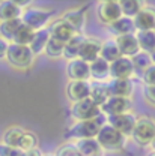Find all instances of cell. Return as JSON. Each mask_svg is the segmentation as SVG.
Here are the masks:
<instances>
[{"instance_id":"cell-4","label":"cell","mask_w":155,"mask_h":156,"mask_svg":"<svg viewBox=\"0 0 155 156\" xmlns=\"http://www.w3.org/2000/svg\"><path fill=\"white\" fill-rule=\"evenodd\" d=\"M6 60L15 69H29L33 65L35 54L26 45L9 44V48H8V53H6Z\"/></svg>"},{"instance_id":"cell-5","label":"cell","mask_w":155,"mask_h":156,"mask_svg":"<svg viewBox=\"0 0 155 156\" xmlns=\"http://www.w3.org/2000/svg\"><path fill=\"white\" fill-rule=\"evenodd\" d=\"M155 134V120L151 117H137L134 131L131 134V138L138 146H149Z\"/></svg>"},{"instance_id":"cell-6","label":"cell","mask_w":155,"mask_h":156,"mask_svg":"<svg viewBox=\"0 0 155 156\" xmlns=\"http://www.w3.org/2000/svg\"><path fill=\"white\" fill-rule=\"evenodd\" d=\"M69 111L71 116L76 122H86V120H95L98 117H101V110L99 107L95 105L89 98L80 102H74L69 105Z\"/></svg>"},{"instance_id":"cell-45","label":"cell","mask_w":155,"mask_h":156,"mask_svg":"<svg viewBox=\"0 0 155 156\" xmlns=\"http://www.w3.org/2000/svg\"><path fill=\"white\" fill-rule=\"evenodd\" d=\"M154 32H155V29H154Z\"/></svg>"},{"instance_id":"cell-12","label":"cell","mask_w":155,"mask_h":156,"mask_svg":"<svg viewBox=\"0 0 155 156\" xmlns=\"http://www.w3.org/2000/svg\"><path fill=\"white\" fill-rule=\"evenodd\" d=\"M65 90L71 104L84 101L90 95V81H68Z\"/></svg>"},{"instance_id":"cell-9","label":"cell","mask_w":155,"mask_h":156,"mask_svg":"<svg viewBox=\"0 0 155 156\" xmlns=\"http://www.w3.org/2000/svg\"><path fill=\"white\" fill-rule=\"evenodd\" d=\"M137 122V116L134 113H125V114H119V116H112L105 119V123H109L110 126H113L117 132H120L124 136H131L134 126Z\"/></svg>"},{"instance_id":"cell-28","label":"cell","mask_w":155,"mask_h":156,"mask_svg":"<svg viewBox=\"0 0 155 156\" xmlns=\"http://www.w3.org/2000/svg\"><path fill=\"white\" fill-rule=\"evenodd\" d=\"M23 21L21 20H12V21H2L0 23V38L8 41L9 44H12V41L15 38L18 29L21 27Z\"/></svg>"},{"instance_id":"cell-1","label":"cell","mask_w":155,"mask_h":156,"mask_svg":"<svg viewBox=\"0 0 155 156\" xmlns=\"http://www.w3.org/2000/svg\"><path fill=\"white\" fill-rule=\"evenodd\" d=\"M105 123V117L101 116L95 120H86V122H76L71 128L66 129L65 135L68 140L77 141L86 138H97L101 126Z\"/></svg>"},{"instance_id":"cell-19","label":"cell","mask_w":155,"mask_h":156,"mask_svg":"<svg viewBox=\"0 0 155 156\" xmlns=\"http://www.w3.org/2000/svg\"><path fill=\"white\" fill-rule=\"evenodd\" d=\"M60 18L63 20L65 23H68V24L76 30V33L83 35V30H84V26H86V14H84L83 9H80V8L69 9V11H66Z\"/></svg>"},{"instance_id":"cell-13","label":"cell","mask_w":155,"mask_h":156,"mask_svg":"<svg viewBox=\"0 0 155 156\" xmlns=\"http://www.w3.org/2000/svg\"><path fill=\"white\" fill-rule=\"evenodd\" d=\"M101 45H102V41H99L98 38H92V36H86L84 42L80 48V53H78V58L84 60L86 63H92L94 60H97L99 57V53H101Z\"/></svg>"},{"instance_id":"cell-8","label":"cell","mask_w":155,"mask_h":156,"mask_svg":"<svg viewBox=\"0 0 155 156\" xmlns=\"http://www.w3.org/2000/svg\"><path fill=\"white\" fill-rule=\"evenodd\" d=\"M97 15L98 20L107 26L113 24L115 21L122 17V11H120V6H119V2L115 0H102L99 2L97 6Z\"/></svg>"},{"instance_id":"cell-42","label":"cell","mask_w":155,"mask_h":156,"mask_svg":"<svg viewBox=\"0 0 155 156\" xmlns=\"http://www.w3.org/2000/svg\"><path fill=\"white\" fill-rule=\"evenodd\" d=\"M151 60H152V65H155V51L151 53Z\"/></svg>"},{"instance_id":"cell-3","label":"cell","mask_w":155,"mask_h":156,"mask_svg":"<svg viewBox=\"0 0 155 156\" xmlns=\"http://www.w3.org/2000/svg\"><path fill=\"white\" fill-rule=\"evenodd\" d=\"M51 17H53V11L50 9H44L38 6H26L21 14V21L32 30L38 32L42 29H47V24L50 23Z\"/></svg>"},{"instance_id":"cell-25","label":"cell","mask_w":155,"mask_h":156,"mask_svg":"<svg viewBox=\"0 0 155 156\" xmlns=\"http://www.w3.org/2000/svg\"><path fill=\"white\" fill-rule=\"evenodd\" d=\"M84 35H74L72 38L69 39L66 44H65V48H63V57L66 58L68 62L69 60H74V58H78V53H80V48L84 42Z\"/></svg>"},{"instance_id":"cell-38","label":"cell","mask_w":155,"mask_h":156,"mask_svg":"<svg viewBox=\"0 0 155 156\" xmlns=\"http://www.w3.org/2000/svg\"><path fill=\"white\" fill-rule=\"evenodd\" d=\"M8 48H9V42L5 41L3 38H0V60H6Z\"/></svg>"},{"instance_id":"cell-29","label":"cell","mask_w":155,"mask_h":156,"mask_svg":"<svg viewBox=\"0 0 155 156\" xmlns=\"http://www.w3.org/2000/svg\"><path fill=\"white\" fill-rule=\"evenodd\" d=\"M119 6H120V11H122V17L134 18L146 6V3L142 2V0H122V2H119Z\"/></svg>"},{"instance_id":"cell-23","label":"cell","mask_w":155,"mask_h":156,"mask_svg":"<svg viewBox=\"0 0 155 156\" xmlns=\"http://www.w3.org/2000/svg\"><path fill=\"white\" fill-rule=\"evenodd\" d=\"M109 98H110V92H109L107 83L90 81V95H89V99H90L95 105L101 107Z\"/></svg>"},{"instance_id":"cell-41","label":"cell","mask_w":155,"mask_h":156,"mask_svg":"<svg viewBox=\"0 0 155 156\" xmlns=\"http://www.w3.org/2000/svg\"><path fill=\"white\" fill-rule=\"evenodd\" d=\"M151 149H152V152H155V134H154V138H152V141H151Z\"/></svg>"},{"instance_id":"cell-11","label":"cell","mask_w":155,"mask_h":156,"mask_svg":"<svg viewBox=\"0 0 155 156\" xmlns=\"http://www.w3.org/2000/svg\"><path fill=\"white\" fill-rule=\"evenodd\" d=\"M69 81H90V72H89V63H86L81 58H74L66 63L65 69Z\"/></svg>"},{"instance_id":"cell-22","label":"cell","mask_w":155,"mask_h":156,"mask_svg":"<svg viewBox=\"0 0 155 156\" xmlns=\"http://www.w3.org/2000/svg\"><path fill=\"white\" fill-rule=\"evenodd\" d=\"M109 30L117 36H124V35H130V33H136V27H134V20L128 18V17H120V18L115 21L113 24L109 26Z\"/></svg>"},{"instance_id":"cell-37","label":"cell","mask_w":155,"mask_h":156,"mask_svg":"<svg viewBox=\"0 0 155 156\" xmlns=\"http://www.w3.org/2000/svg\"><path fill=\"white\" fill-rule=\"evenodd\" d=\"M23 152H20L15 147H9L0 143V156H21Z\"/></svg>"},{"instance_id":"cell-39","label":"cell","mask_w":155,"mask_h":156,"mask_svg":"<svg viewBox=\"0 0 155 156\" xmlns=\"http://www.w3.org/2000/svg\"><path fill=\"white\" fill-rule=\"evenodd\" d=\"M145 96L149 102L155 104V86L154 87H145Z\"/></svg>"},{"instance_id":"cell-17","label":"cell","mask_w":155,"mask_h":156,"mask_svg":"<svg viewBox=\"0 0 155 156\" xmlns=\"http://www.w3.org/2000/svg\"><path fill=\"white\" fill-rule=\"evenodd\" d=\"M89 72H90V81L107 83L110 80V63H107L104 58L98 57L92 63H89Z\"/></svg>"},{"instance_id":"cell-20","label":"cell","mask_w":155,"mask_h":156,"mask_svg":"<svg viewBox=\"0 0 155 156\" xmlns=\"http://www.w3.org/2000/svg\"><path fill=\"white\" fill-rule=\"evenodd\" d=\"M78 156H99L102 153L101 146L98 144L97 138H86V140H77L72 141Z\"/></svg>"},{"instance_id":"cell-44","label":"cell","mask_w":155,"mask_h":156,"mask_svg":"<svg viewBox=\"0 0 155 156\" xmlns=\"http://www.w3.org/2000/svg\"><path fill=\"white\" fill-rule=\"evenodd\" d=\"M148 156H155V152H151V153H149Z\"/></svg>"},{"instance_id":"cell-21","label":"cell","mask_w":155,"mask_h":156,"mask_svg":"<svg viewBox=\"0 0 155 156\" xmlns=\"http://www.w3.org/2000/svg\"><path fill=\"white\" fill-rule=\"evenodd\" d=\"M23 8L14 0H3L0 2V23L2 21H12L21 20Z\"/></svg>"},{"instance_id":"cell-18","label":"cell","mask_w":155,"mask_h":156,"mask_svg":"<svg viewBox=\"0 0 155 156\" xmlns=\"http://www.w3.org/2000/svg\"><path fill=\"white\" fill-rule=\"evenodd\" d=\"M136 30H154L155 29V8L145 6L136 17H134Z\"/></svg>"},{"instance_id":"cell-26","label":"cell","mask_w":155,"mask_h":156,"mask_svg":"<svg viewBox=\"0 0 155 156\" xmlns=\"http://www.w3.org/2000/svg\"><path fill=\"white\" fill-rule=\"evenodd\" d=\"M50 38H51V36H50V32H48V29H42V30H38V32H35L33 39H32V42H30L29 48L32 50V53H33L35 56L42 54V53L45 51V47H47V44H48Z\"/></svg>"},{"instance_id":"cell-24","label":"cell","mask_w":155,"mask_h":156,"mask_svg":"<svg viewBox=\"0 0 155 156\" xmlns=\"http://www.w3.org/2000/svg\"><path fill=\"white\" fill-rule=\"evenodd\" d=\"M136 38L138 42V48L143 53L151 54L155 51V32L154 30H137Z\"/></svg>"},{"instance_id":"cell-32","label":"cell","mask_w":155,"mask_h":156,"mask_svg":"<svg viewBox=\"0 0 155 156\" xmlns=\"http://www.w3.org/2000/svg\"><path fill=\"white\" fill-rule=\"evenodd\" d=\"M38 135L33 134V132H29V131H24V134L21 136L18 143V150L26 153V152H30V150H35L38 149Z\"/></svg>"},{"instance_id":"cell-27","label":"cell","mask_w":155,"mask_h":156,"mask_svg":"<svg viewBox=\"0 0 155 156\" xmlns=\"http://www.w3.org/2000/svg\"><path fill=\"white\" fill-rule=\"evenodd\" d=\"M99 57L104 58L107 63H113L115 60H117L119 57H122V54H120V51H119V48H117L115 39H107V41H102Z\"/></svg>"},{"instance_id":"cell-14","label":"cell","mask_w":155,"mask_h":156,"mask_svg":"<svg viewBox=\"0 0 155 156\" xmlns=\"http://www.w3.org/2000/svg\"><path fill=\"white\" fill-rule=\"evenodd\" d=\"M47 29H48V32H50V36H51V38L56 39V41H60V42H63V44H66V42L72 38L74 35H77V33H76V30H74L68 23H65L62 18L53 21V23H51V26H50V27H47Z\"/></svg>"},{"instance_id":"cell-31","label":"cell","mask_w":155,"mask_h":156,"mask_svg":"<svg viewBox=\"0 0 155 156\" xmlns=\"http://www.w3.org/2000/svg\"><path fill=\"white\" fill-rule=\"evenodd\" d=\"M131 62H133V66H134V74L140 75V77H142V74H143L146 69H149V68L152 66L151 54L143 53V51L137 53L134 57H131Z\"/></svg>"},{"instance_id":"cell-30","label":"cell","mask_w":155,"mask_h":156,"mask_svg":"<svg viewBox=\"0 0 155 156\" xmlns=\"http://www.w3.org/2000/svg\"><path fill=\"white\" fill-rule=\"evenodd\" d=\"M23 134H24V129L23 128H20V126H11V128H8L3 132L2 144L18 149V143H20V140H21V136H23Z\"/></svg>"},{"instance_id":"cell-15","label":"cell","mask_w":155,"mask_h":156,"mask_svg":"<svg viewBox=\"0 0 155 156\" xmlns=\"http://www.w3.org/2000/svg\"><path fill=\"white\" fill-rule=\"evenodd\" d=\"M117 48L120 51V54L124 57H134L137 53H140L138 48V42H137L136 33H130V35H124V36H117L115 38Z\"/></svg>"},{"instance_id":"cell-16","label":"cell","mask_w":155,"mask_h":156,"mask_svg":"<svg viewBox=\"0 0 155 156\" xmlns=\"http://www.w3.org/2000/svg\"><path fill=\"white\" fill-rule=\"evenodd\" d=\"M107 87H109L110 96L131 99V95L134 92V84L131 80H109Z\"/></svg>"},{"instance_id":"cell-40","label":"cell","mask_w":155,"mask_h":156,"mask_svg":"<svg viewBox=\"0 0 155 156\" xmlns=\"http://www.w3.org/2000/svg\"><path fill=\"white\" fill-rule=\"evenodd\" d=\"M44 153H41V150L39 149H35V150H30V152H26V153H23L21 156H42Z\"/></svg>"},{"instance_id":"cell-33","label":"cell","mask_w":155,"mask_h":156,"mask_svg":"<svg viewBox=\"0 0 155 156\" xmlns=\"http://www.w3.org/2000/svg\"><path fill=\"white\" fill-rule=\"evenodd\" d=\"M33 35H35V30H32L30 27H27L26 24H21V27L18 29L15 38L12 41V44H18V45H26L29 47L32 39H33Z\"/></svg>"},{"instance_id":"cell-43","label":"cell","mask_w":155,"mask_h":156,"mask_svg":"<svg viewBox=\"0 0 155 156\" xmlns=\"http://www.w3.org/2000/svg\"><path fill=\"white\" fill-rule=\"evenodd\" d=\"M42 156H56L54 153H47V155H42Z\"/></svg>"},{"instance_id":"cell-7","label":"cell","mask_w":155,"mask_h":156,"mask_svg":"<svg viewBox=\"0 0 155 156\" xmlns=\"http://www.w3.org/2000/svg\"><path fill=\"white\" fill-rule=\"evenodd\" d=\"M101 114L105 117L112 116H119V114H125L131 111V99L128 98H117V96H110L101 107Z\"/></svg>"},{"instance_id":"cell-2","label":"cell","mask_w":155,"mask_h":156,"mask_svg":"<svg viewBox=\"0 0 155 156\" xmlns=\"http://www.w3.org/2000/svg\"><path fill=\"white\" fill-rule=\"evenodd\" d=\"M98 144L101 146L102 152H120L125 147L127 136H124L120 132H117L113 126L109 123H104L97 135Z\"/></svg>"},{"instance_id":"cell-36","label":"cell","mask_w":155,"mask_h":156,"mask_svg":"<svg viewBox=\"0 0 155 156\" xmlns=\"http://www.w3.org/2000/svg\"><path fill=\"white\" fill-rule=\"evenodd\" d=\"M142 81L145 87H154L155 86V65H152L149 69H146L142 74Z\"/></svg>"},{"instance_id":"cell-34","label":"cell","mask_w":155,"mask_h":156,"mask_svg":"<svg viewBox=\"0 0 155 156\" xmlns=\"http://www.w3.org/2000/svg\"><path fill=\"white\" fill-rule=\"evenodd\" d=\"M63 48H65V44L63 42L50 38L47 47H45L44 54L50 58H60V57H63Z\"/></svg>"},{"instance_id":"cell-35","label":"cell","mask_w":155,"mask_h":156,"mask_svg":"<svg viewBox=\"0 0 155 156\" xmlns=\"http://www.w3.org/2000/svg\"><path fill=\"white\" fill-rule=\"evenodd\" d=\"M56 156H78L77 149L74 146V143H66L63 146H60L57 150L54 152Z\"/></svg>"},{"instance_id":"cell-10","label":"cell","mask_w":155,"mask_h":156,"mask_svg":"<svg viewBox=\"0 0 155 156\" xmlns=\"http://www.w3.org/2000/svg\"><path fill=\"white\" fill-rule=\"evenodd\" d=\"M134 75V66L130 57H119L110 63V80H131Z\"/></svg>"}]
</instances>
